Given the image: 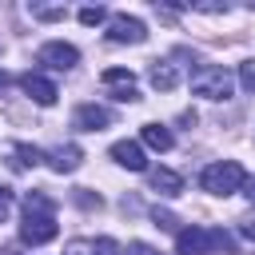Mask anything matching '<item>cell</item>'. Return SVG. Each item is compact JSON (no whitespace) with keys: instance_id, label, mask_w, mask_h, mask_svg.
Listing matches in <instances>:
<instances>
[{"instance_id":"obj_2","label":"cell","mask_w":255,"mask_h":255,"mask_svg":"<svg viewBox=\"0 0 255 255\" xmlns=\"http://www.w3.org/2000/svg\"><path fill=\"white\" fill-rule=\"evenodd\" d=\"M191 92L203 100H227L231 96V72L219 64H195L191 68Z\"/></svg>"},{"instance_id":"obj_13","label":"cell","mask_w":255,"mask_h":255,"mask_svg":"<svg viewBox=\"0 0 255 255\" xmlns=\"http://www.w3.org/2000/svg\"><path fill=\"white\" fill-rule=\"evenodd\" d=\"M147 179H151V191H159V195H179L183 191V175L171 171V167H155Z\"/></svg>"},{"instance_id":"obj_5","label":"cell","mask_w":255,"mask_h":255,"mask_svg":"<svg viewBox=\"0 0 255 255\" xmlns=\"http://www.w3.org/2000/svg\"><path fill=\"white\" fill-rule=\"evenodd\" d=\"M36 60L48 64V68H56V72H72V68L80 64V48H76V44H64V40H48V44L36 52Z\"/></svg>"},{"instance_id":"obj_12","label":"cell","mask_w":255,"mask_h":255,"mask_svg":"<svg viewBox=\"0 0 255 255\" xmlns=\"http://www.w3.org/2000/svg\"><path fill=\"white\" fill-rule=\"evenodd\" d=\"M147 80H151V88H155V92H171V88L179 84V72H175L167 60H151V68H147Z\"/></svg>"},{"instance_id":"obj_26","label":"cell","mask_w":255,"mask_h":255,"mask_svg":"<svg viewBox=\"0 0 255 255\" xmlns=\"http://www.w3.org/2000/svg\"><path fill=\"white\" fill-rule=\"evenodd\" d=\"M239 231H243L247 239H255V215H243V219H239Z\"/></svg>"},{"instance_id":"obj_11","label":"cell","mask_w":255,"mask_h":255,"mask_svg":"<svg viewBox=\"0 0 255 255\" xmlns=\"http://www.w3.org/2000/svg\"><path fill=\"white\" fill-rule=\"evenodd\" d=\"M44 159H48V167H52V171H60V175H64V171H76V167L84 163V151H80L76 143H60V147H52Z\"/></svg>"},{"instance_id":"obj_27","label":"cell","mask_w":255,"mask_h":255,"mask_svg":"<svg viewBox=\"0 0 255 255\" xmlns=\"http://www.w3.org/2000/svg\"><path fill=\"white\" fill-rule=\"evenodd\" d=\"M243 195H247V199L255 203V179H243Z\"/></svg>"},{"instance_id":"obj_19","label":"cell","mask_w":255,"mask_h":255,"mask_svg":"<svg viewBox=\"0 0 255 255\" xmlns=\"http://www.w3.org/2000/svg\"><path fill=\"white\" fill-rule=\"evenodd\" d=\"M211 247H215V251H227V255H235V239H231L223 227H215V231H211Z\"/></svg>"},{"instance_id":"obj_3","label":"cell","mask_w":255,"mask_h":255,"mask_svg":"<svg viewBox=\"0 0 255 255\" xmlns=\"http://www.w3.org/2000/svg\"><path fill=\"white\" fill-rule=\"evenodd\" d=\"M243 167L235 163V159H219V163H207L203 167V175H199V183H203V191H211V195H235L239 187H243Z\"/></svg>"},{"instance_id":"obj_23","label":"cell","mask_w":255,"mask_h":255,"mask_svg":"<svg viewBox=\"0 0 255 255\" xmlns=\"http://www.w3.org/2000/svg\"><path fill=\"white\" fill-rule=\"evenodd\" d=\"M96 255H120V243L104 235V239H96Z\"/></svg>"},{"instance_id":"obj_18","label":"cell","mask_w":255,"mask_h":255,"mask_svg":"<svg viewBox=\"0 0 255 255\" xmlns=\"http://www.w3.org/2000/svg\"><path fill=\"white\" fill-rule=\"evenodd\" d=\"M151 223L163 227V231H179V219H175L167 207H151Z\"/></svg>"},{"instance_id":"obj_10","label":"cell","mask_w":255,"mask_h":255,"mask_svg":"<svg viewBox=\"0 0 255 255\" xmlns=\"http://www.w3.org/2000/svg\"><path fill=\"white\" fill-rule=\"evenodd\" d=\"M112 159H116L120 167H128V171H143V167H147L143 147H139L135 139H120V143H112Z\"/></svg>"},{"instance_id":"obj_4","label":"cell","mask_w":255,"mask_h":255,"mask_svg":"<svg viewBox=\"0 0 255 255\" xmlns=\"http://www.w3.org/2000/svg\"><path fill=\"white\" fill-rule=\"evenodd\" d=\"M108 40L112 44H143L147 40V28L139 16H128V12H116L108 20Z\"/></svg>"},{"instance_id":"obj_20","label":"cell","mask_w":255,"mask_h":255,"mask_svg":"<svg viewBox=\"0 0 255 255\" xmlns=\"http://www.w3.org/2000/svg\"><path fill=\"white\" fill-rule=\"evenodd\" d=\"M32 16L36 20H64L68 8H48V4H32Z\"/></svg>"},{"instance_id":"obj_14","label":"cell","mask_w":255,"mask_h":255,"mask_svg":"<svg viewBox=\"0 0 255 255\" xmlns=\"http://www.w3.org/2000/svg\"><path fill=\"white\" fill-rule=\"evenodd\" d=\"M139 139L151 147V151H171L175 147V135L163 128V124H143V131H139Z\"/></svg>"},{"instance_id":"obj_25","label":"cell","mask_w":255,"mask_h":255,"mask_svg":"<svg viewBox=\"0 0 255 255\" xmlns=\"http://www.w3.org/2000/svg\"><path fill=\"white\" fill-rule=\"evenodd\" d=\"M124 255H155V251H151L147 243H139V239H135V243H128V251H124Z\"/></svg>"},{"instance_id":"obj_21","label":"cell","mask_w":255,"mask_h":255,"mask_svg":"<svg viewBox=\"0 0 255 255\" xmlns=\"http://www.w3.org/2000/svg\"><path fill=\"white\" fill-rule=\"evenodd\" d=\"M64 255H96V239H72L64 247Z\"/></svg>"},{"instance_id":"obj_16","label":"cell","mask_w":255,"mask_h":255,"mask_svg":"<svg viewBox=\"0 0 255 255\" xmlns=\"http://www.w3.org/2000/svg\"><path fill=\"white\" fill-rule=\"evenodd\" d=\"M72 203H80L84 211H100V207H104V199H100L96 191H88V187H76V191H72Z\"/></svg>"},{"instance_id":"obj_9","label":"cell","mask_w":255,"mask_h":255,"mask_svg":"<svg viewBox=\"0 0 255 255\" xmlns=\"http://www.w3.org/2000/svg\"><path fill=\"white\" fill-rule=\"evenodd\" d=\"M175 251H179V255H207V251H211V231H203V227H183V231H175Z\"/></svg>"},{"instance_id":"obj_24","label":"cell","mask_w":255,"mask_h":255,"mask_svg":"<svg viewBox=\"0 0 255 255\" xmlns=\"http://www.w3.org/2000/svg\"><path fill=\"white\" fill-rule=\"evenodd\" d=\"M8 211H12V191H8V187H0V223L8 219Z\"/></svg>"},{"instance_id":"obj_8","label":"cell","mask_w":255,"mask_h":255,"mask_svg":"<svg viewBox=\"0 0 255 255\" xmlns=\"http://www.w3.org/2000/svg\"><path fill=\"white\" fill-rule=\"evenodd\" d=\"M112 112L104 108V104H80L76 108V116H72V124L80 128V131H104V128H112Z\"/></svg>"},{"instance_id":"obj_28","label":"cell","mask_w":255,"mask_h":255,"mask_svg":"<svg viewBox=\"0 0 255 255\" xmlns=\"http://www.w3.org/2000/svg\"><path fill=\"white\" fill-rule=\"evenodd\" d=\"M8 84H12V76H8V72H0V88H8Z\"/></svg>"},{"instance_id":"obj_17","label":"cell","mask_w":255,"mask_h":255,"mask_svg":"<svg viewBox=\"0 0 255 255\" xmlns=\"http://www.w3.org/2000/svg\"><path fill=\"white\" fill-rule=\"evenodd\" d=\"M108 20V12L100 8V4H88V8H80V24L84 28H96V24H104Z\"/></svg>"},{"instance_id":"obj_1","label":"cell","mask_w":255,"mask_h":255,"mask_svg":"<svg viewBox=\"0 0 255 255\" xmlns=\"http://www.w3.org/2000/svg\"><path fill=\"white\" fill-rule=\"evenodd\" d=\"M56 203L44 191H28L24 195V223H20V239L28 247H44L56 239Z\"/></svg>"},{"instance_id":"obj_15","label":"cell","mask_w":255,"mask_h":255,"mask_svg":"<svg viewBox=\"0 0 255 255\" xmlns=\"http://www.w3.org/2000/svg\"><path fill=\"white\" fill-rule=\"evenodd\" d=\"M12 155H16V159H12L16 167H36V163H44V151H40V147H32V143H16V147H12Z\"/></svg>"},{"instance_id":"obj_7","label":"cell","mask_w":255,"mask_h":255,"mask_svg":"<svg viewBox=\"0 0 255 255\" xmlns=\"http://www.w3.org/2000/svg\"><path fill=\"white\" fill-rule=\"evenodd\" d=\"M20 88H24V92H28V100H32V104H40V108H52V104H56V96H60V92H56V84H52L48 76H40V72H24V76H20Z\"/></svg>"},{"instance_id":"obj_6","label":"cell","mask_w":255,"mask_h":255,"mask_svg":"<svg viewBox=\"0 0 255 255\" xmlns=\"http://www.w3.org/2000/svg\"><path fill=\"white\" fill-rule=\"evenodd\" d=\"M104 88H112V100H120V104H135L139 100V88H135V76L128 72V68H104Z\"/></svg>"},{"instance_id":"obj_22","label":"cell","mask_w":255,"mask_h":255,"mask_svg":"<svg viewBox=\"0 0 255 255\" xmlns=\"http://www.w3.org/2000/svg\"><path fill=\"white\" fill-rule=\"evenodd\" d=\"M239 84H243L247 92H255V60H243V64H239Z\"/></svg>"}]
</instances>
